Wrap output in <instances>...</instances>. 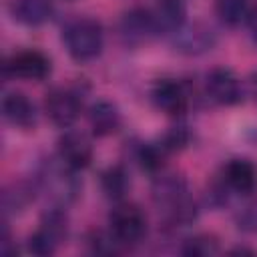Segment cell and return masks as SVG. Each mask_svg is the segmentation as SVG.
<instances>
[{"label":"cell","instance_id":"6da1fadb","mask_svg":"<svg viewBox=\"0 0 257 257\" xmlns=\"http://www.w3.org/2000/svg\"><path fill=\"white\" fill-rule=\"evenodd\" d=\"M151 195L169 225L185 227L197 219V203L189 197L187 181L181 175H159L153 183Z\"/></svg>","mask_w":257,"mask_h":257},{"label":"cell","instance_id":"8992f818","mask_svg":"<svg viewBox=\"0 0 257 257\" xmlns=\"http://www.w3.org/2000/svg\"><path fill=\"white\" fill-rule=\"evenodd\" d=\"M4 74L20 80L40 82L50 74V58L36 48H26L10 54L4 60Z\"/></svg>","mask_w":257,"mask_h":257},{"label":"cell","instance_id":"52a82bcc","mask_svg":"<svg viewBox=\"0 0 257 257\" xmlns=\"http://www.w3.org/2000/svg\"><path fill=\"white\" fill-rule=\"evenodd\" d=\"M80 110H82V100L74 88L54 86L46 92L44 112L52 124L60 128H68L80 116Z\"/></svg>","mask_w":257,"mask_h":257},{"label":"cell","instance_id":"484cf974","mask_svg":"<svg viewBox=\"0 0 257 257\" xmlns=\"http://www.w3.org/2000/svg\"><path fill=\"white\" fill-rule=\"evenodd\" d=\"M251 90H253V94L257 98V74H253V78H251Z\"/></svg>","mask_w":257,"mask_h":257},{"label":"cell","instance_id":"9a60e30c","mask_svg":"<svg viewBox=\"0 0 257 257\" xmlns=\"http://www.w3.org/2000/svg\"><path fill=\"white\" fill-rule=\"evenodd\" d=\"M88 124L94 137H108L120 128L122 114L114 102L100 98L88 108Z\"/></svg>","mask_w":257,"mask_h":257},{"label":"cell","instance_id":"cb8c5ba5","mask_svg":"<svg viewBox=\"0 0 257 257\" xmlns=\"http://www.w3.org/2000/svg\"><path fill=\"white\" fill-rule=\"evenodd\" d=\"M92 253H116L120 243L112 237V233H102V231H90L86 237Z\"/></svg>","mask_w":257,"mask_h":257},{"label":"cell","instance_id":"5bb4252c","mask_svg":"<svg viewBox=\"0 0 257 257\" xmlns=\"http://www.w3.org/2000/svg\"><path fill=\"white\" fill-rule=\"evenodd\" d=\"M2 112L4 118L20 131H32L36 126V106L24 92H8L2 100Z\"/></svg>","mask_w":257,"mask_h":257},{"label":"cell","instance_id":"2e32d148","mask_svg":"<svg viewBox=\"0 0 257 257\" xmlns=\"http://www.w3.org/2000/svg\"><path fill=\"white\" fill-rule=\"evenodd\" d=\"M10 16L24 26H42L54 14L52 0H12Z\"/></svg>","mask_w":257,"mask_h":257},{"label":"cell","instance_id":"7c38bea8","mask_svg":"<svg viewBox=\"0 0 257 257\" xmlns=\"http://www.w3.org/2000/svg\"><path fill=\"white\" fill-rule=\"evenodd\" d=\"M173 36H175L173 38L175 50L177 52H183V54H189V56L203 54V52L211 50L215 46V42H217L215 32L209 26L201 24V22L191 24V26H183Z\"/></svg>","mask_w":257,"mask_h":257},{"label":"cell","instance_id":"4fadbf2b","mask_svg":"<svg viewBox=\"0 0 257 257\" xmlns=\"http://www.w3.org/2000/svg\"><path fill=\"white\" fill-rule=\"evenodd\" d=\"M221 177L231 191L239 195H251L257 189V165L251 159L235 157L225 163Z\"/></svg>","mask_w":257,"mask_h":257},{"label":"cell","instance_id":"d4e9b609","mask_svg":"<svg viewBox=\"0 0 257 257\" xmlns=\"http://www.w3.org/2000/svg\"><path fill=\"white\" fill-rule=\"evenodd\" d=\"M245 20H247V28H249V34H251L253 42H257V6L249 8Z\"/></svg>","mask_w":257,"mask_h":257},{"label":"cell","instance_id":"9c48e42d","mask_svg":"<svg viewBox=\"0 0 257 257\" xmlns=\"http://www.w3.org/2000/svg\"><path fill=\"white\" fill-rule=\"evenodd\" d=\"M205 94L219 106H233L241 102L243 86L231 68L215 66L205 74Z\"/></svg>","mask_w":257,"mask_h":257},{"label":"cell","instance_id":"277c9868","mask_svg":"<svg viewBox=\"0 0 257 257\" xmlns=\"http://www.w3.org/2000/svg\"><path fill=\"white\" fill-rule=\"evenodd\" d=\"M108 227L120 247H133L147 235V215L137 203H118L108 215Z\"/></svg>","mask_w":257,"mask_h":257},{"label":"cell","instance_id":"8fae6325","mask_svg":"<svg viewBox=\"0 0 257 257\" xmlns=\"http://www.w3.org/2000/svg\"><path fill=\"white\" fill-rule=\"evenodd\" d=\"M56 151H58V159L68 165L70 169L74 171H80V169H86L92 161V143L90 139L80 133V131H64L60 137H58V143H56Z\"/></svg>","mask_w":257,"mask_h":257},{"label":"cell","instance_id":"5b68a950","mask_svg":"<svg viewBox=\"0 0 257 257\" xmlns=\"http://www.w3.org/2000/svg\"><path fill=\"white\" fill-rule=\"evenodd\" d=\"M36 183H38V189H44L46 195H50L52 201H56L60 207L74 201L78 191H80L78 179L74 177V169H70L62 161H60V165L46 163L42 167L40 177L36 179Z\"/></svg>","mask_w":257,"mask_h":257},{"label":"cell","instance_id":"ffe728a7","mask_svg":"<svg viewBox=\"0 0 257 257\" xmlns=\"http://www.w3.org/2000/svg\"><path fill=\"white\" fill-rule=\"evenodd\" d=\"M169 151L159 143H141L137 149V161L141 165L143 171L149 173H159L165 167V159H167Z\"/></svg>","mask_w":257,"mask_h":257},{"label":"cell","instance_id":"7a4b0ae2","mask_svg":"<svg viewBox=\"0 0 257 257\" xmlns=\"http://www.w3.org/2000/svg\"><path fill=\"white\" fill-rule=\"evenodd\" d=\"M62 42L70 58H74L76 62H90L102 52V24L90 16L72 18L62 30Z\"/></svg>","mask_w":257,"mask_h":257},{"label":"cell","instance_id":"3957f363","mask_svg":"<svg viewBox=\"0 0 257 257\" xmlns=\"http://www.w3.org/2000/svg\"><path fill=\"white\" fill-rule=\"evenodd\" d=\"M68 237V215L64 213V207L56 205L42 213L38 229L28 237L26 245L32 255L46 257L52 255Z\"/></svg>","mask_w":257,"mask_h":257},{"label":"cell","instance_id":"e0dca14e","mask_svg":"<svg viewBox=\"0 0 257 257\" xmlns=\"http://www.w3.org/2000/svg\"><path fill=\"white\" fill-rule=\"evenodd\" d=\"M159 34H175L185 26V6L183 0H159V6L153 10Z\"/></svg>","mask_w":257,"mask_h":257},{"label":"cell","instance_id":"30bf717a","mask_svg":"<svg viewBox=\"0 0 257 257\" xmlns=\"http://www.w3.org/2000/svg\"><path fill=\"white\" fill-rule=\"evenodd\" d=\"M151 100L153 104L169 114V116H181L187 112L191 102V92L185 82L175 78H159L151 86Z\"/></svg>","mask_w":257,"mask_h":257},{"label":"cell","instance_id":"44dd1931","mask_svg":"<svg viewBox=\"0 0 257 257\" xmlns=\"http://www.w3.org/2000/svg\"><path fill=\"white\" fill-rule=\"evenodd\" d=\"M219 251H221L219 241L211 233L193 235V237L185 239L183 245H181V253L189 255V257H209V255H217Z\"/></svg>","mask_w":257,"mask_h":257},{"label":"cell","instance_id":"ba28073f","mask_svg":"<svg viewBox=\"0 0 257 257\" xmlns=\"http://www.w3.org/2000/svg\"><path fill=\"white\" fill-rule=\"evenodd\" d=\"M118 36L126 46H139L149 42L153 36H159L153 10L143 6L126 10L118 20Z\"/></svg>","mask_w":257,"mask_h":257},{"label":"cell","instance_id":"d6986e66","mask_svg":"<svg viewBox=\"0 0 257 257\" xmlns=\"http://www.w3.org/2000/svg\"><path fill=\"white\" fill-rule=\"evenodd\" d=\"M38 191V183H30V181H14L10 183L4 193H2V201H4V209L6 211H22L30 205V201H34V193Z\"/></svg>","mask_w":257,"mask_h":257},{"label":"cell","instance_id":"7402d4cb","mask_svg":"<svg viewBox=\"0 0 257 257\" xmlns=\"http://www.w3.org/2000/svg\"><path fill=\"white\" fill-rule=\"evenodd\" d=\"M215 12L225 26H237L241 24V20L247 18L249 0H217Z\"/></svg>","mask_w":257,"mask_h":257},{"label":"cell","instance_id":"603a6c76","mask_svg":"<svg viewBox=\"0 0 257 257\" xmlns=\"http://www.w3.org/2000/svg\"><path fill=\"white\" fill-rule=\"evenodd\" d=\"M189 143H191V131H189L187 124H175V126H171V128L163 135V139H161V145H163L169 153L181 151V149H185Z\"/></svg>","mask_w":257,"mask_h":257},{"label":"cell","instance_id":"ac0fdd59","mask_svg":"<svg viewBox=\"0 0 257 257\" xmlns=\"http://www.w3.org/2000/svg\"><path fill=\"white\" fill-rule=\"evenodd\" d=\"M128 187H131L128 173L122 165H110L100 173V189L104 197L112 201H120L126 195Z\"/></svg>","mask_w":257,"mask_h":257}]
</instances>
